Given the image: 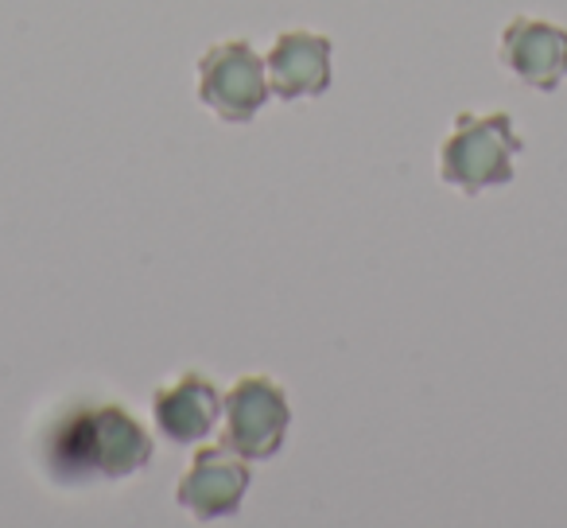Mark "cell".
<instances>
[{
  "mask_svg": "<svg viewBox=\"0 0 567 528\" xmlns=\"http://www.w3.org/2000/svg\"><path fill=\"white\" fill-rule=\"evenodd\" d=\"M40 455L55 482H121L152 463V435L121 404L86 401L43 427Z\"/></svg>",
  "mask_w": 567,
  "mask_h": 528,
  "instance_id": "obj_1",
  "label": "cell"
},
{
  "mask_svg": "<svg viewBox=\"0 0 567 528\" xmlns=\"http://www.w3.org/2000/svg\"><path fill=\"white\" fill-rule=\"evenodd\" d=\"M520 141L509 113H458L440 144V179L458 195L478 198L513 179Z\"/></svg>",
  "mask_w": 567,
  "mask_h": 528,
  "instance_id": "obj_2",
  "label": "cell"
},
{
  "mask_svg": "<svg viewBox=\"0 0 567 528\" xmlns=\"http://www.w3.org/2000/svg\"><path fill=\"white\" fill-rule=\"evenodd\" d=\"M221 443L249 463L276 458L292 427V404L284 385L265 373H245L221 393Z\"/></svg>",
  "mask_w": 567,
  "mask_h": 528,
  "instance_id": "obj_3",
  "label": "cell"
},
{
  "mask_svg": "<svg viewBox=\"0 0 567 528\" xmlns=\"http://www.w3.org/2000/svg\"><path fill=\"white\" fill-rule=\"evenodd\" d=\"M198 102L226 125H249L268 102L265 55L252 51L249 40H221L203 51L195 66Z\"/></svg>",
  "mask_w": 567,
  "mask_h": 528,
  "instance_id": "obj_4",
  "label": "cell"
},
{
  "mask_svg": "<svg viewBox=\"0 0 567 528\" xmlns=\"http://www.w3.org/2000/svg\"><path fill=\"white\" fill-rule=\"evenodd\" d=\"M249 486L252 463L229 451L226 443H218V447H198L190 455V466L175 486V501L187 517L214 525V520H226L241 509Z\"/></svg>",
  "mask_w": 567,
  "mask_h": 528,
  "instance_id": "obj_5",
  "label": "cell"
},
{
  "mask_svg": "<svg viewBox=\"0 0 567 528\" xmlns=\"http://www.w3.org/2000/svg\"><path fill=\"white\" fill-rule=\"evenodd\" d=\"M497 63L528 90L551 94L567 82V28L540 17H517L502 28L497 40Z\"/></svg>",
  "mask_w": 567,
  "mask_h": 528,
  "instance_id": "obj_6",
  "label": "cell"
},
{
  "mask_svg": "<svg viewBox=\"0 0 567 528\" xmlns=\"http://www.w3.org/2000/svg\"><path fill=\"white\" fill-rule=\"evenodd\" d=\"M221 420V389L203 373H179L152 393V424L172 447H198Z\"/></svg>",
  "mask_w": 567,
  "mask_h": 528,
  "instance_id": "obj_7",
  "label": "cell"
},
{
  "mask_svg": "<svg viewBox=\"0 0 567 528\" xmlns=\"http://www.w3.org/2000/svg\"><path fill=\"white\" fill-rule=\"evenodd\" d=\"M331 59L334 48L327 35L319 32H280L265 55L268 90L280 102H303V97H319L331 90Z\"/></svg>",
  "mask_w": 567,
  "mask_h": 528,
  "instance_id": "obj_8",
  "label": "cell"
}]
</instances>
